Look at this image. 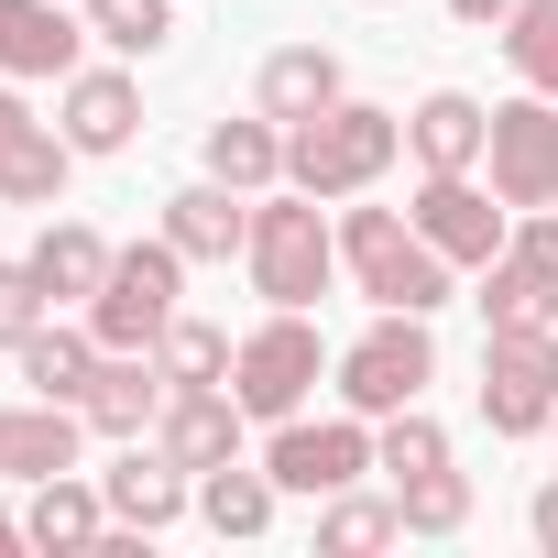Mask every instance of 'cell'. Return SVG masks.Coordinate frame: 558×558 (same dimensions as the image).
<instances>
[{
  "label": "cell",
  "instance_id": "obj_1",
  "mask_svg": "<svg viewBox=\"0 0 558 558\" xmlns=\"http://www.w3.org/2000/svg\"><path fill=\"white\" fill-rule=\"evenodd\" d=\"M395 154H405V110L340 99V110H318V121L286 132V186H307L318 208H340V197H373L395 175Z\"/></svg>",
  "mask_w": 558,
  "mask_h": 558
},
{
  "label": "cell",
  "instance_id": "obj_2",
  "mask_svg": "<svg viewBox=\"0 0 558 558\" xmlns=\"http://www.w3.org/2000/svg\"><path fill=\"white\" fill-rule=\"evenodd\" d=\"M340 274H351L373 307H416V318H438L460 263H449L405 208H362V197H340Z\"/></svg>",
  "mask_w": 558,
  "mask_h": 558
},
{
  "label": "cell",
  "instance_id": "obj_3",
  "mask_svg": "<svg viewBox=\"0 0 558 558\" xmlns=\"http://www.w3.org/2000/svg\"><path fill=\"white\" fill-rule=\"evenodd\" d=\"M241 263H252V296H263V307H318L329 274H340V230L318 219L307 186H263V197H252Z\"/></svg>",
  "mask_w": 558,
  "mask_h": 558
},
{
  "label": "cell",
  "instance_id": "obj_4",
  "mask_svg": "<svg viewBox=\"0 0 558 558\" xmlns=\"http://www.w3.org/2000/svg\"><path fill=\"white\" fill-rule=\"evenodd\" d=\"M318 373H329V340H318V318L307 307H274L241 351H230V395L263 416V427H286V416H307V395H318Z\"/></svg>",
  "mask_w": 558,
  "mask_h": 558
},
{
  "label": "cell",
  "instance_id": "obj_5",
  "mask_svg": "<svg viewBox=\"0 0 558 558\" xmlns=\"http://www.w3.org/2000/svg\"><path fill=\"white\" fill-rule=\"evenodd\" d=\"M329 373H340V405H351V416H395V405H427V384H438V340H427L416 307H384Z\"/></svg>",
  "mask_w": 558,
  "mask_h": 558
},
{
  "label": "cell",
  "instance_id": "obj_6",
  "mask_svg": "<svg viewBox=\"0 0 558 558\" xmlns=\"http://www.w3.org/2000/svg\"><path fill=\"white\" fill-rule=\"evenodd\" d=\"M175 296H186V252H175L165 230H154V241H121V252H110V286L88 296L99 351H154L165 318H175Z\"/></svg>",
  "mask_w": 558,
  "mask_h": 558
},
{
  "label": "cell",
  "instance_id": "obj_7",
  "mask_svg": "<svg viewBox=\"0 0 558 558\" xmlns=\"http://www.w3.org/2000/svg\"><path fill=\"white\" fill-rule=\"evenodd\" d=\"M547 416H558V318L482 329V427L493 438H547Z\"/></svg>",
  "mask_w": 558,
  "mask_h": 558
},
{
  "label": "cell",
  "instance_id": "obj_8",
  "mask_svg": "<svg viewBox=\"0 0 558 558\" xmlns=\"http://www.w3.org/2000/svg\"><path fill=\"white\" fill-rule=\"evenodd\" d=\"M263 471L286 482V493H307V504H329V493H351L362 471H373V416H286L263 438Z\"/></svg>",
  "mask_w": 558,
  "mask_h": 558
},
{
  "label": "cell",
  "instance_id": "obj_9",
  "mask_svg": "<svg viewBox=\"0 0 558 558\" xmlns=\"http://www.w3.org/2000/svg\"><path fill=\"white\" fill-rule=\"evenodd\" d=\"M482 175L504 208H558V99H504L493 110V143H482Z\"/></svg>",
  "mask_w": 558,
  "mask_h": 558
},
{
  "label": "cell",
  "instance_id": "obj_10",
  "mask_svg": "<svg viewBox=\"0 0 558 558\" xmlns=\"http://www.w3.org/2000/svg\"><path fill=\"white\" fill-rule=\"evenodd\" d=\"M405 219H416V230H427V241H438V252H449L460 274H482V263H493V252L514 241V208H504V197H493L482 175H427Z\"/></svg>",
  "mask_w": 558,
  "mask_h": 558
},
{
  "label": "cell",
  "instance_id": "obj_11",
  "mask_svg": "<svg viewBox=\"0 0 558 558\" xmlns=\"http://www.w3.org/2000/svg\"><path fill=\"white\" fill-rule=\"evenodd\" d=\"M66 165H77V143L56 121H34L23 88H0V208H56L66 197Z\"/></svg>",
  "mask_w": 558,
  "mask_h": 558
},
{
  "label": "cell",
  "instance_id": "obj_12",
  "mask_svg": "<svg viewBox=\"0 0 558 558\" xmlns=\"http://www.w3.org/2000/svg\"><path fill=\"white\" fill-rule=\"evenodd\" d=\"M99 504H110V536H165L186 504H197V471L186 460H165V449H121L110 471H99Z\"/></svg>",
  "mask_w": 558,
  "mask_h": 558
},
{
  "label": "cell",
  "instance_id": "obj_13",
  "mask_svg": "<svg viewBox=\"0 0 558 558\" xmlns=\"http://www.w3.org/2000/svg\"><path fill=\"white\" fill-rule=\"evenodd\" d=\"M88 12H56V0H0V77H23V88H66L88 56Z\"/></svg>",
  "mask_w": 558,
  "mask_h": 558
},
{
  "label": "cell",
  "instance_id": "obj_14",
  "mask_svg": "<svg viewBox=\"0 0 558 558\" xmlns=\"http://www.w3.org/2000/svg\"><path fill=\"white\" fill-rule=\"evenodd\" d=\"M241 427H252V405L230 384H175L165 416H154V449L186 460V471H219V460H241Z\"/></svg>",
  "mask_w": 558,
  "mask_h": 558
},
{
  "label": "cell",
  "instance_id": "obj_15",
  "mask_svg": "<svg viewBox=\"0 0 558 558\" xmlns=\"http://www.w3.org/2000/svg\"><path fill=\"white\" fill-rule=\"evenodd\" d=\"M56 132H66L77 154H132V132H143L132 66H77V77L56 88Z\"/></svg>",
  "mask_w": 558,
  "mask_h": 558
},
{
  "label": "cell",
  "instance_id": "obj_16",
  "mask_svg": "<svg viewBox=\"0 0 558 558\" xmlns=\"http://www.w3.org/2000/svg\"><path fill=\"white\" fill-rule=\"evenodd\" d=\"M77 438H88V416L56 405V395L0 405V482H56V471H77Z\"/></svg>",
  "mask_w": 558,
  "mask_h": 558
},
{
  "label": "cell",
  "instance_id": "obj_17",
  "mask_svg": "<svg viewBox=\"0 0 558 558\" xmlns=\"http://www.w3.org/2000/svg\"><path fill=\"white\" fill-rule=\"evenodd\" d=\"M482 143H493V110H482L471 88H427V99L405 110V154H416L427 175H482Z\"/></svg>",
  "mask_w": 558,
  "mask_h": 558
},
{
  "label": "cell",
  "instance_id": "obj_18",
  "mask_svg": "<svg viewBox=\"0 0 558 558\" xmlns=\"http://www.w3.org/2000/svg\"><path fill=\"white\" fill-rule=\"evenodd\" d=\"M165 362L154 351H99V373H88V395H77V416L99 427V438H143L154 416H165Z\"/></svg>",
  "mask_w": 558,
  "mask_h": 558
},
{
  "label": "cell",
  "instance_id": "obj_19",
  "mask_svg": "<svg viewBox=\"0 0 558 558\" xmlns=\"http://www.w3.org/2000/svg\"><path fill=\"white\" fill-rule=\"evenodd\" d=\"M351 99V77H340V56L329 45H274L263 56V77H252V110H274V121H318V110H340Z\"/></svg>",
  "mask_w": 558,
  "mask_h": 558
},
{
  "label": "cell",
  "instance_id": "obj_20",
  "mask_svg": "<svg viewBox=\"0 0 558 558\" xmlns=\"http://www.w3.org/2000/svg\"><path fill=\"white\" fill-rule=\"evenodd\" d=\"M165 241H175L186 263H230V252L252 241V208H241V186H219V175L175 186V197H165Z\"/></svg>",
  "mask_w": 558,
  "mask_h": 558
},
{
  "label": "cell",
  "instance_id": "obj_21",
  "mask_svg": "<svg viewBox=\"0 0 558 558\" xmlns=\"http://www.w3.org/2000/svg\"><path fill=\"white\" fill-rule=\"evenodd\" d=\"M208 175L241 186V197L286 186V121H274V110H252V121H208Z\"/></svg>",
  "mask_w": 558,
  "mask_h": 558
},
{
  "label": "cell",
  "instance_id": "obj_22",
  "mask_svg": "<svg viewBox=\"0 0 558 558\" xmlns=\"http://www.w3.org/2000/svg\"><path fill=\"white\" fill-rule=\"evenodd\" d=\"M110 252H121V241H99L88 219H45V241H34L23 263L45 274V296H66V307H88V296L110 286Z\"/></svg>",
  "mask_w": 558,
  "mask_h": 558
},
{
  "label": "cell",
  "instance_id": "obj_23",
  "mask_svg": "<svg viewBox=\"0 0 558 558\" xmlns=\"http://www.w3.org/2000/svg\"><path fill=\"white\" fill-rule=\"evenodd\" d=\"M274 504H286V482H274L263 460H219V471H197V514H208V536H263Z\"/></svg>",
  "mask_w": 558,
  "mask_h": 558
},
{
  "label": "cell",
  "instance_id": "obj_24",
  "mask_svg": "<svg viewBox=\"0 0 558 558\" xmlns=\"http://www.w3.org/2000/svg\"><path fill=\"white\" fill-rule=\"evenodd\" d=\"M99 536H110V504H99V482H77V471L34 482V504H23V547H99Z\"/></svg>",
  "mask_w": 558,
  "mask_h": 558
},
{
  "label": "cell",
  "instance_id": "obj_25",
  "mask_svg": "<svg viewBox=\"0 0 558 558\" xmlns=\"http://www.w3.org/2000/svg\"><path fill=\"white\" fill-rule=\"evenodd\" d=\"M12 362H23V384H34V395L77 405V395H88V373H99V329H88V318H77V329H66V318H45Z\"/></svg>",
  "mask_w": 558,
  "mask_h": 558
},
{
  "label": "cell",
  "instance_id": "obj_26",
  "mask_svg": "<svg viewBox=\"0 0 558 558\" xmlns=\"http://www.w3.org/2000/svg\"><path fill=\"white\" fill-rule=\"evenodd\" d=\"M230 351H241V340H230L219 318H186V307H175V318H165V340H154L165 384H230Z\"/></svg>",
  "mask_w": 558,
  "mask_h": 558
},
{
  "label": "cell",
  "instance_id": "obj_27",
  "mask_svg": "<svg viewBox=\"0 0 558 558\" xmlns=\"http://www.w3.org/2000/svg\"><path fill=\"white\" fill-rule=\"evenodd\" d=\"M395 536H405L395 493H384V504H373V493H329V504H318V547H329V558H373V547H395Z\"/></svg>",
  "mask_w": 558,
  "mask_h": 558
},
{
  "label": "cell",
  "instance_id": "obj_28",
  "mask_svg": "<svg viewBox=\"0 0 558 558\" xmlns=\"http://www.w3.org/2000/svg\"><path fill=\"white\" fill-rule=\"evenodd\" d=\"M438 460H449V427H438L427 405H395V416H373V471L416 482V471H438Z\"/></svg>",
  "mask_w": 558,
  "mask_h": 558
},
{
  "label": "cell",
  "instance_id": "obj_29",
  "mask_svg": "<svg viewBox=\"0 0 558 558\" xmlns=\"http://www.w3.org/2000/svg\"><path fill=\"white\" fill-rule=\"evenodd\" d=\"M77 12L110 56H165L175 45V0H77Z\"/></svg>",
  "mask_w": 558,
  "mask_h": 558
},
{
  "label": "cell",
  "instance_id": "obj_30",
  "mask_svg": "<svg viewBox=\"0 0 558 558\" xmlns=\"http://www.w3.org/2000/svg\"><path fill=\"white\" fill-rule=\"evenodd\" d=\"M504 56H514V77L536 99H558V0H514L504 12Z\"/></svg>",
  "mask_w": 558,
  "mask_h": 558
},
{
  "label": "cell",
  "instance_id": "obj_31",
  "mask_svg": "<svg viewBox=\"0 0 558 558\" xmlns=\"http://www.w3.org/2000/svg\"><path fill=\"white\" fill-rule=\"evenodd\" d=\"M395 514H405V536H460V525H471V482L438 460V471L395 482Z\"/></svg>",
  "mask_w": 558,
  "mask_h": 558
},
{
  "label": "cell",
  "instance_id": "obj_32",
  "mask_svg": "<svg viewBox=\"0 0 558 558\" xmlns=\"http://www.w3.org/2000/svg\"><path fill=\"white\" fill-rule=\"evenodd\" d=\"M536 318H558V296L525 286L514 252H493V263H482V329H536Z\"/></svg>",
  "mask_w": 558,
  "mask_h": 558
},
{
  "label": "cell",
  "instance_id": "obj_33",
  "mask_svg": "<svg viewBox=\"0 0 558 558\" xmlns=\"http://www.w3.org/2000/svg\"><path fill=\"white\" fill-rule=\"evenodd\" d=\"M45 307H56L45 274H34V263H0V351H23V340L45 329Z\"/></svg>",
  "mask_w": 558,
  "mask_h": 558
},
{
  "label": "cell",
  "instance_id": "obj_34",
  "mask_svg": "<svg viewBox=\"0 0 558 558\" xmlns=\"http://www.w3.org/2000/svg\"><path fill=\"white\" fill-rule=\"evenodd\" d=\"M525 536L558 558V482H536V504H525Z\"/></svg>",
  "mask_w": 558,
  "mask_h": 558
},
{
  "label": "cell",
  "instance_id": "obj_35",
  "mask_svg": "<svg viewBox=\"0 0 558 558\" xmlns=\"http://www.w3.org/2000/svg\"><path fill=\"white\" fill-rule=\"evenodd\" d=\"M449 12H460L471 34H504V12H514V0H449Z\"/></svg>",
  "mask_w": 558,
  "mask_h": 558
},
{
  "label": "cell",
  "instance_id": "obj_36",
  "mask_svg": "<svg viewBox=\"0 0 558 558\" xmlns=\"http://www.w3.org/2000/svg\"><path fill=\"white\" fill-rule=\"evenodd\" d=\"M12 547H23V514H12V504H0V558H12Z\"/></svg>",
  "mask_w": 558,
  "mask_h": 558
},
{
  "label": "cell",
  "instance_id": "obj_37",
  "mask_svg": "<svg viewBox=\"0 0 558 558\" xmlns=\"http://www.w3.org/2000/svg\"><path fill=\"white\" fill-rule=\"evenodd\" d=\"M547 438H558V416H547Z\"/></svg>",
  "mask_w": 558,
  "mask_h": 558
}]
</instances>
